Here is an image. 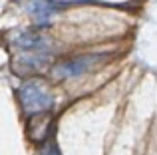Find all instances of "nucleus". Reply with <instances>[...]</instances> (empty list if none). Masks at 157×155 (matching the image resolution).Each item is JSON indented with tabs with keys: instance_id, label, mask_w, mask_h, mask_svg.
<instances>
[{
	"instance_id": "obj_1",
	"label": "nucleus",
	"mask_w": 157,
	"mask_h": 155,
	"mask_svg": "<svg viewBox=\"0 0 157 155\" xmlns=\"http://www.w3.org/2000/svg\"><path fill=\"white\" fill-rule=\"evenodd\" d=\"M20 104L26 113H42L52 108V93L42 80H28L18 92Z\"/></svg>"
},
{
	"instance_id": "obj_5",
	"label": "nucleus",
	"mask_w": 157,
	"mask_h": 155,
	"mask_svg": "<svg viewBox=\"0 0 157 155\" xmlns=\"http://www.w3.org/2000/svg\"><path fill=\"white\" fill-rule=\"evenodd\" d=\"M40 155H60V151H58V147L54 143H46L42 147V151H40Z\"/></svg>"
},
{
	"instance_id": "obj_4",
	"label": "nucleus",
	"mask_w": 157,
	"mask_h": 155,
	"mask_svg": "<svg viewBox=\"0 0 157 155\" xmlns=\"http://www.w3.org/2000/svg\"><path fill=\"white\" fill-rule=\"evenodd\" d=\"M16 44L22 48H28V50H38V48H42V38L36 34H32V32H24V34H20L18 38H16Z\"/></svg>"
},
{
	"instance_id": "obj_2",
	"label": "nucleus",
	"mask_w": 157,
	"mask_h": 155,
	"mask_svg": "<svg viewBox=\"0 0 157 155\" xmlns=\"http://www.w3.org/2000/svg\"><path fill=\"white\" fill-rule=\"evenodd\" d=\"M92 58H74V60H68V62H62L60 66L56 68V74L62 76V78H72V76H78L90 66Z\"/></svg>"
},
{
	"instance_id": "obj_3",
	"label": "nucleus",
	"mask_w": 157,
	"mask_h": 155,
	"mask_svg": "<svg viewBox=\"0 0 157 155\" xmlns=\"http://www.w3.org/2000/svg\"><path fill=\"white\" fill-rule=\"evenodd\" d=\"M28 12H30L32 18H36L38 22H46L54 14V6L48 0H30V2H28Z\"/></svg>"
}]
</instances>
